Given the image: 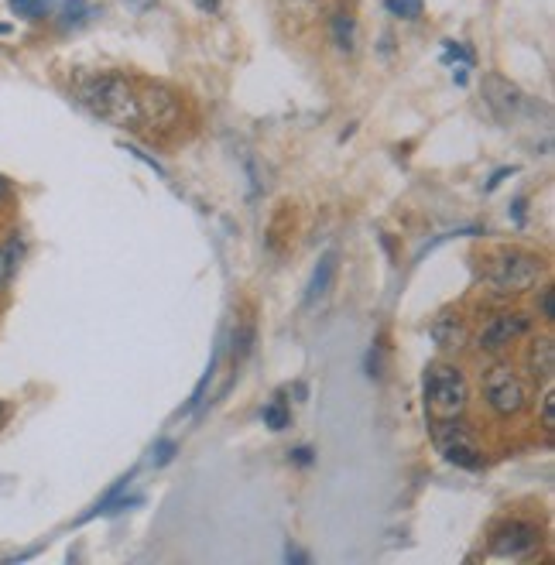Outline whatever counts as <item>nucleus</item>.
I'll list each match as a JSON object with an SVG mask.
<instances>
[{
  "label": "nucleus",
  "instance_id": "f3484780",
  "mask_svg": "<svg viewBox=\"0 0 555 565\" xmlns=\"http://www.w3.org/2000/svg\"><path fill=\"white\" fill-rule=\"evenodd\" d=\"M86 18H90V4L86 0H66L62 4V21L66 24H83Z\"/></svg>",
  "mask_w": 555,
  "mask_h": 565
},
{
  "label": "nucleus",
  "instance_id": "aec40b11",
  "mask_svg": "<svg viewBox=\"0 0 555 565\" xmlns=\"http://www.w3.org/2000/svg\"><path fill=\"white\" fill-rule=\"evenodd\" d=\"M442 62H460V66H473V55L466 52L460 42H446V52H442Z\"/></svg>",
  "mask_w": 555,
  "mask_h": 565
},
{
  "label": "nucleus",
  "instance_id": "2eb2a0df",
  "mask_svg": "<svg viewBox=\"0 0 555 565\" xmlns=\"http://www.w3.org/2000/svg\"><path fill=\"white\" fill-rule=\"evenodd\" d=\"M288 422H292V415H288L285 401H271V405H264V425H268L271 432L288 429Z\"/></svg>",
  "mask_w": 555,
  "mask_h": 565
},
{
  "label": "nucleus",
  "instance_id": "4be33fe9",
  "mask_svg": "<svg viewBox=\"0 0 555 565\" xmlns=\"http://www.w3.org/2000/svg\"><path fill=\"white\" fill-rule=\"evenodd\" d=\"M127 155L141 158V161H144V165H151V168H155V172H158V175H165V168H162V165H158V161H155V158H148V155H144V151H141V148H127Z\"/></svg>",
  "mask_w": 555,
  "mask_h": 565
},
{
  "label": "nucleus",
  "instance_id": "b1692460",
  "mask_svg": "<svg viewBox=\"0 0 555 565\" xmlns=\"http://www.w3.org/2000/svg\"><path fill=\"white\" fill-rule=\"evenodd\" d=\"M292 459H295V463H299V466H309V463H312V449H305V446H302V449H295V452H292Z\"/></svg>",
  "mask_w": 555,
  "mask_h": 565
},
{
  "label": "nucleus",
  "instance_id": "412c9836",
  "mask_svg": "<svg viewBox=\"0 0 555 565\" xmlns=\"http://www.w3.org/2000/svg\"><path fill=\"white\" fill-rule=\"evenodd\" d=\"M175 442L172 439H165V442H158V449H155V463L158 466H165V463H172V456H175Z\"/></svg>",
  "mask_w": 555,
  "mask_h": 565
},
{
  "label": "nucleus",
  "instance_id": "39448f33",
  "mask_svg": "<svg viewBox=\"0 0 555 565\" xmlns=\"http://www.w3.org/2000/svg\"><path fill=\"white\" fill-rule=\"evenodd\" d=\"M484 398L487 408L494 411L497 418H514L521 415L528 405V391L525 381L514 374L511 363H494V367L484 374Z\"/></svg>",
  "mask_w": 555,
  "mask_h": 565
},
{
  "label": "nucleus",
  "instance_id": "cd10ccee",
  "mask_svg": "<svg viewBox=\"0 0 555 565\" xmlns=\"http://www.w3.org/2000/svg\"><path fill=\"white\" fill-rule=\"evenodd\" d=\"M0 35H7V24H0Z\"/></svg>",
  "mask_w": 555,
  "mask_h": 565
},
{
  "label": "nucleus",
  "instance_id": "4468645a",
  "mask_svg": "<svg viewBox=\"0 0 555 565\" xmlns=\"http://www.w3.org/2000/svg\"><path fill=\"white\" fill-rule=\"evenodd\" d=\"M333 42L343 52H353V18L350 14H333Z\"/></svg>",
  "mask_w": 555,
  "mask_h": 565
},
{
  "label": "nucleus",
  "instance_id": "dca6fc26",
  "mask_svg": "<svg viewBox=\"0 0 555 565\" xmlns=\"http://www.w3.org/2000/svg\"><path fill=\"white\" fill-rule=\"evenodd\" d=\"M384 7H388L394 18H405V21L422 18V0H384Z\"/></svg>",
  "mask_w": 555,
  "mask_h": 565
},
{
  "label": "nucleus",
  "instance_id": "6ab92c4d",
  "mask_svg": "<svg viewBox=\"0 0 555 565\" xmlns=\"http://www.w3.org/2000/svg\"><path fill=\"white\" fill-rule=\"evenodd\" d=\"M542 425H545V432L555 429V394H552V384H545V394H542Z\"/></svg>",
  "mask_w": 555,
  "mask_h": 565
},
{
  "label": "nucleus",
  "instance_id": "0eeeda50",
  "mask_svg": "<svg viewBox=\"0 0 555 565\" xmlns=\"http://www.w3.org/2000/svg\"><path fill=\"white\" fill-rule=\"evenodd\" d=\"M538 542H542V531L532 521H508L504 528L494 531L490 552L501 555V559H521V555L535 552Z\"/></svg>",
  "mask_w": 555,
  "mask_h": 565
},
{
  "label": "nucleus",
  "instance_id": "9d476101",
  "mask_svg": "<svg viewBox=\"0 0 555 565\" xmlns=\"http://www.w3.org/2000/svg\"><path fill=\"white\" fill-rule=\"evenodd\" d=\"M429 333L442 350H460L463 339H466V326H463L460 316H439L436 322H432Z\"/></svg>",
  "mask_w": 555,
  "mask_h": 565
},
{
  "label": "nucleus",
  "instance_id": "a211bd4d",
  "mask_svg": "<svg viewBox=\"0 0 555 565\" xmlns=\"http://www.w3.org/2000/svg\"><path fill=\"white\" fill-rule=\"evenodd\" d=\"M251 343H254V329L251 326H244V329H237L233 333V363H240L251 353Z\"/></svg>",
  "mask_w": 555,
  "mask_h": 565
},
{
  "label": "nucleus",
  "instance_id": "f03ea898",
  "mask_svg": "<svg viewBox=\"0 0 555 565\" xmlns=\"http://www.w3.org/2000/svg\"><path fill=\"white\" fill-rule=\"evenodd\" d=\"M466 401H470V387H466V377L460 370L446 367V363H432L425 370V408L436 422L460 418L466 411Z\"/></svg>",
  "mask_w": 555,
  "mask_h": 565
},
{
  "label": "nucleus",
  "instance_id": "5701e85b",
  "mask_svg": "<svg viewBox=\"0 0 555 565\" xmlns=\"http://www.w3.org/2000/svg\"><path fill=\"white\" fill-rule=\"evenodd\" d=\"M542 319L552 322V288H545L542 292Z\"/></svg>",
  "mask_w": 555,
  "mask_h": 565
},
{
  "label": "nucleus",
  "instance_id": "a878e982",
  "mask_svg": "<svg viewBox=\"0 0 555 565\" xmlns=\"http://www.w3.org/2000/svg\"><path fill=\"white\" fill-rule=\"evenodd\" d=\"M196 4L203 7V11H213V14L220 11V0H196Z\"/></svg>",
  "mask_w": 555,
  "mask_h": 565
},
{
  "label": "nucleus",
  "instance_id": "7ed1b4c3",
  "mask_svg": "<svg viewBox=\"0 0 555 565\" xmlns=\"http://www.w3.org/2000/svg\"><path fill=\"white\" fill-rule=\"evenodd\" d=\"M487 278L501 295L532 292L538 278H542V261H538L535 254H528V250H501V254L490 261Z\"/></svg>",
  "mask_w": 555,
  "mask_h": 565
},
{
  "label": "nucleus",
  "instance_id": "9b49d317",
  "mask_svg": "<svg viewBox=\"0 0 555 565\" xmlns=\"http://www.w3.org/2000/svg\"><path fill=\"white\" fill-rule=\"evenodd\" d=\"M333 271H336V254H323V261H319L316 274H312L309 288H305V302H319L326 292H329V281H333Z\"/></svg>",
  "mask_w": 555,
  "mask_h": 565
},
{
  "label": "nucleus",
  "instance_id": "bb28decb",
  "mask_svg": "<svg viewBox=\"0 0 555 565\" xmlns=\"http://www.w3.org/2000/svg\"><path fill=\"white\" fill-rule=\"evenodd\" d=\"M7 192H11V189H7V182L0 179V203H4V199H7Z\"/></svg>",
  "mask_w": 555,
  "mask_h": 565
},
{
  "label": "nucleus",
  "instance_id": "f257e3e1",
  "mask_svg": "<svg viewBox=\"0 0 555 565\" xmlns=\"http://www.w3.org/2000/svg\"><path fill=\"white\" fill-rule=\"evenodd\" d=\"M76 96L93 117L117 124L124 131H138L141 110H138V79L120 76V72H100L76 83Z\"/></svg>",
  "mask_w": 555,
  "mask_h": 565
},
{
  "label": "nucleus",
  "instance_id": "393cba45",
  "mask_svg": "<svg viewBox=\"0 0 555 565\" xmlns=\"http://www.w3.org/2000/svg\"><path fill=\"white\" fill-rule=\"evenodd\" d=\"M11 274V257H7V250H0V281Z\"/></svg>",
  "mask_w": 555,
  "mask_h": 565
},
{
  "label": "nucleus",
  "instance_id": "1a4fd4ad",
  "mask_svg": "<svg viewBox=\"0 0 555 565\" xmlns=\"http://www.w3.org/2000/svg\"><path fill=\"white\" fill-rule=\"evenodd\" d=\"M528 370H532L535 381L542 384H552V374H555V346L549 336L535 339L532 350H528Z\"/></svg>",
  "mask_w": 555,
  "mask_h": 565
},
{
  "label": "nucleus",
  "instance_id": "423d86ee",
  "mask_svg": "<svg viewBox=\"0 0 555 565\" xmlns=\"http://www.w3.org/2000/svg\"><path fill=\"white\" fill-rule=\"evenodd\" d=\"M432 439H436L439 452L453 466H463V470H477V466L484 463L477 439H473V432L466 429L460 418H446V422H439L436 429H432Z\"/></svg>",
  "mask_w": 555,
  "mask_h": 565
},
{
  "label": "nucleus",
  "instance_id": "c85d7f7f",
  "mask_svg": "<svg viewBox=\"0 0 555 565\" xmlns=\"http://www.w3.org/2000/svg\"><path fill=\"white\" fill-rule=\"evenodd\" d=\"M0 411H4V408H0Z\"/></svg>",
  "mask_w": 555,
  "mask_h": 565
},
{
  "label": "nucleus",
  "instance_id": "f8f14e48",
  "mask_svg": "<svg viewBox=\"0 0 555 565\" xmlns=\"http://www.w3.org/2000/svg\"><path fill=\"white\" fill-rule=\"evenodd\" d=\"M281 11H285V18H295L299 24H312L319 14V7H323V0H278Z\"/></svg>",
  "mask_w": 555,
  "mask_h": 565
},
{
  "label": "nucleus",
  "instance_id": "20e7f679",
  "mask_svg": "<svg viewBox=\"0 0 555 565\" xmlns=\"http://www.w3.org/2000/svg\"><path fill=\"white\" fill-rule=\"evenodd\" d=\"M138 110H141V127L158 134L175 131L182 120L179 93L168 90L165 83H148V79H138Z\"/></svg>",
  "mask_w": 555,
  "mask_h": 565
},
{
  "label": "nucleus",
  "instance_id": "ddd939ff",
  "mask_svg": "<svg viewBox=\"0 0 555 565\" xmlns=\"http://www.w3.org/2000/svg\"><path fill=\"white\" fill-rule=\"evenodd\" d=\"M55 4H59V0H11V11L24 21H38L45 18Z\"/></svg>",
  "mask_w": 555,
  "mask_h": 565
},
{
  "label": "nucleus",
  "instance_id": "6e6552de",
  "mask_svg": "<svg viewBox=\"0 0 555 565\" xmlns=\"http://www.w3.org/2000/svg\"><path fill=\"white\" fill-rule=\"evenodd\" d=\"M528 326H532V319H528L525 312H501V316H494L484 329H480L477 343H480V350L497 353V350H504V346H511L514 339L525 336Z\"/></svg>",
  "mask_w": 555,
  "mask_h": 565
}]
</instances>
